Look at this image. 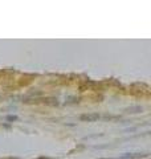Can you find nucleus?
Returning <instances> with one entry per match:
<instances>
[{"label": "nucleus", "instance_id": "nucleus-1", "mask_svg": "<svg viewBox=\"0 0 151 159\" xmlns=\"http://www.w3.org/2000/svg\"><path fill=\"white\" fill-rule=\"evenodd\" d=\"M99 118V114L98 113H91V114H82L80 115V121H84V122H94Z\"/></svg>", "mask_w": 151, "mask_h": 159}, {"label": "nucleus", "instance_id": "nucleus-2", "mask_svg": "<svg viewBox=\"0 0 151 159\" xmlns=\"http://www.w3.org/2000/svg\"><path fill=\"white\" fill-rule=\"evenodd\" d=\"M7 121H9V122L17 121V115H7Z\"/></svg>", "mask_w": 151, "mask_h": 159}]
</instances>
